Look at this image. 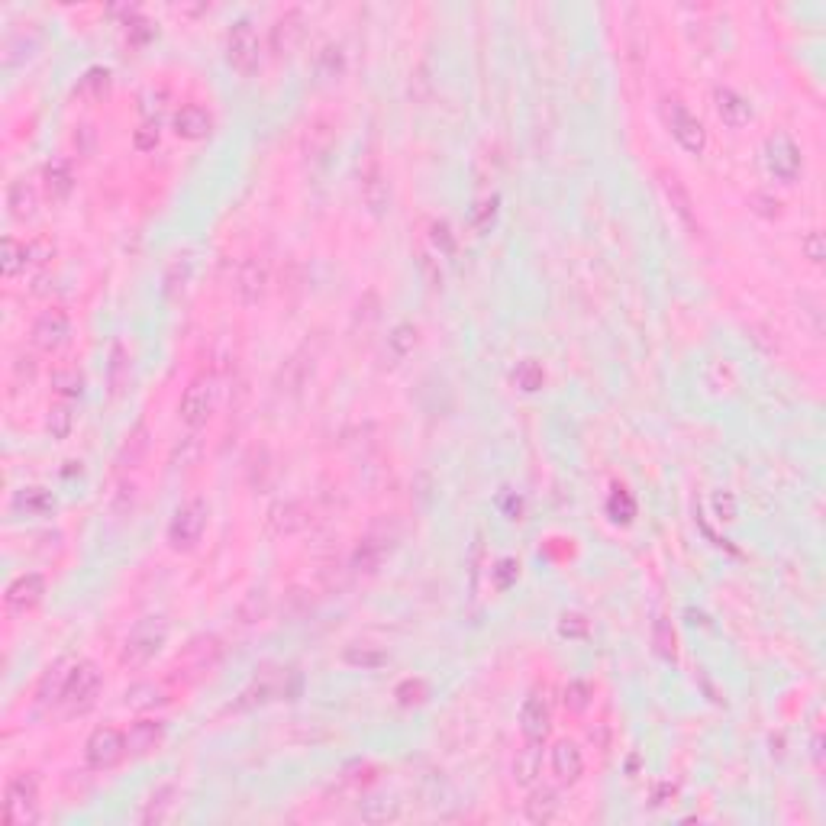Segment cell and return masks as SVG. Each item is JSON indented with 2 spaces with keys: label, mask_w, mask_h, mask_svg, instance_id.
I'll use <instances>...</instances> for the list:
<instances>
[{
  "label": "cell",
  "mask_w": 826,
  "mask_h": 826,
  "mask_svg": "<svg viewBox=\"0 0 826 826\" xmlns=\"http://www.w3.org/2000/svg\"><path fill=\"white\" fill-rule=\"evenodd\" d=\"M168 642V623L162 617H142L140 623L132 626L120 649V665L123 668H142V665L152 662L162 646Z\"/></svg>",
  "instance_id": "1"
},
{
  "label": "cell",
  "mask_w": 826,
  "mask_h": 826,
  "mask_svg": "<svg viewBox=\"0 0 826 826\" xmlns=\"http://www.w3.org/2000/svg\"><path fill=\"white\" fill-rule=\"evenodd\" d=\"M4 826H32L39 820V778L36 772H20L4 788Z\"/></svg>",
  "instance_id": "2"
},
{
  "label": "cell",
  "mask_w": 826,
  "mask_h": 826,
  "mask_svg": "<svg viewBox=\"0 0 826 826\" xmlns=\"http://www.w3.org/2000/svg\"><path fill=\"white\" fill-rule=\"evenodd\" d=\"M101 668L94 662H75V668H71V678H68V687H65L62 701H59V711H62V717H81V713H87L97 703V694H101Z\"/></svg>",
  "instance_id": "3"
},
{
  "label": "cell",
  "mask_w": 826,
  "mask_h": 826,
  "mask_svg": "<svg viewBox=\"0 0 826 826\" xmlns=\"http://www.w3.org/2000/svg\"><path fill=\"white\" fill-rule=\"evenodd\" d=\"M662 120H665V126H668V132L675 136V142H678L685 152L701 155L703 149H707V130H703L701 120L687 110L685 101H678V97H665L662 101Z\"/></svg>",
  "instance_id": "4"
},
{
  "label": "cell",
  "mask_w": 826,
  "mask_h": 826,
  "mask_svg": "<svg viewBox=\"0 0 826 826\" xmlns=\"http://www.w3.org/2000/svg\"><path fill=\"white\" fill-rule=\"evenodd\" d=\"M216 391H220V387H216L213 375H197V378L185 387V395H181V404H178L181 423L191 426V430L207 426V420L213 417V410H216Z\"/></svg>",
  "instance_id": "5"
},
{
  "label": "cell",
  "mask_w": 826,
  "mask_h": 826,
  "mask_svg": "<svg viewBox=\"0 0 826 826\" xmlns=\"http://www.w3.org/2000/svg\"><path fill=\"white\" fill-rule=\"evenodd\" d=\"M204 530H207V504L204 501H185L178 510H175V517H171L168 523V546L175 549V552H191L197 542H201Z\"/></svg>",
  "instance_id": "6"
},
{
  "label": "cell",
  "mask_w": 826,
  "mask_h": 826,
  "mask_svg": "<svg viewBox=\"0 0 826 826\" xmlns=\"http://www.w3.org/2000/svg\"><path fill=\"white\" fill-rule=\"evenodd\" d=\"M226 62L232 71L240 75H255L259 62H262V46H259V36H255V26L249 20H236V23L226 30Z\"/></svg>",
  "instance_id": "7"
},
{
  "label": "cell",
  "mask_w": 826,
  "mask_h": 826,
  "mask_svg": "<svg viewBox=\"0 0 826 826\" xmlns=\"http://www.w3.org/2000/svg\"><path fill=\"white\" fill-rule=\"evenodd\" d=\"M130 756L126 749V733H120L116 726H97L85 742V758L94 772H110L116 765Z\"/></svg>",
  "instance_id": "8"
},
{
  "label": "cell",
  "mask_w": 826,
  "mask_h": 826,
  "mask_svg": "<svg viewBox=\"0 0 826 826\" xmlns=\"http://www.w3.org/2000/svg\"><path fill=\"white\" fill-rule=\"evenodd\" d=\"M765 168H768V175L775 181H785V185L797 181V175L803 168V159H801V146L791 140L788 132H775V136L765 140Z\"/></svg>",
  "instance_id": "9"
},
{
  "label": "cell",
  "mask_w": 826,
  "mask_h": 826,
  "mask_svg": "<svg viewBox=\"0 0 826 826\" xmlns=\"http://www.w3.org/2000/svg\"><path fill=\"white\" fill-rule=\"evenodd\" d=\"M71 342V317L65 313L62 307H49L42 310L32 323V346L46 356H55L62 352L65 346Z\"/></svg>",
  "instance_id": "10"
},
{
  "label": "cell",
  "mask_w": 826,
  "mask_h": 826,
  "mask_svg": "<svg viewBox=\"0 0 826 826\" xmlns=\"http://www.w3.org/2000/svg\"><path fill=\"white\" fill-rule=\"evenodd\" d=\"M42 597H46V578L39 572H26L10 581L4 601H7L10 613H30L42 604Z\"/></svg>",
  "instance_id": "11"
},
{
  "label": "cell",
  "mask_w": 826,
  "mask_h": 826,
  "mask_svg": "<svg viewBox=\"0 0 826 826\" xmlns=\"http://www.w3.org/2000/svg\"><path fill=\"white\" fill-rule=\"evenodd\" d=\"M549 730H552V711H549V701L533 691L526 697L523 707H520V733L530 742H546Z\"/></svg>",
  "instance_id": "12"
},
{
  "label": "cell",
  "mask_w": 826,
  "mask_h": 826,
  "mask_svg": "<svg viewBox=\"0 0 826 826\" xmlns=\"http://www.w3.org/2000/svg\"><path fill=\"white\" fill-rule=\"evenodd\" d=\"M391 549H395V536L387 533H368L362 542L356 546V552H352V568L362 575H371L378 572L381 562H385L387 556H391Z\"/></svg>",
  "instance_id": "13"
},
{
  "label": "cell",
  "mask_w": 826,
  "mask_h": 826,
  "mask_svg": "<svg viewBox=\"0 0 826 826\" xmlns=\"http://www.w3.org/2000/svg\"><path fill=\"white\" fill-rule=\"evenodd\" d=\"M165 742V723L162 720H136V723L126 730V749L130 756L136 758H146L152 756L155 749H162Z\"/></svg>",
  "instance_id": "14"
},
{
  "label": "cell",
  "mask_w": 826,
  "mask_h": 826,
  "mask_svg": "<svg viewBox=\"0 0 826 826\" xmlns=\"http://www.w3.org/2000/svg\"><path fill=\"white\" fill-rule=\"evenodd\" d=\"M549 765H552V775H556L558 785H575L585 775V756H581L578 742L572 740H562L552 746Z\"/></svg>",
  "instance_id": "15"
},
{
  "label": "cell",
  "mask_w": 826,
  "mask_h": 826,
  "mask_svg": "<svg viewBox=\"0 0 826 826\" xmlns=\"http://www.w3.org/2000/svg\"><path fill=\"white\" fill-rule=\"evenodd\" d=\"M71 668H75L71 658H59V662H52L46 672H42V678H39V685H36V701L42 703V707H59L65 687H68Z\"/></svg>",
  "instance_id": "16"
},
{
  "label": "cell",
  "mask_w": 826,
  "mask_h": 826,
  "mask_svg": "<svg viewBox=\"0 0 826 826\" xmlns=\"http://www.w3.org/2000/svg\"><path fill=\"white\" fill-rule=\"evenodd\" d=\"M362 201L371 216H385L391 207V187L378 162H368V168H362Z\"/></svg>",
  "instance_id": "17"
},
{
  "label": "cell",
  "mask_w": 826,
  "mask_h": 826,
  "mask_svg": "<svg viewBox=\"0 0 826 826\" xmlns=\"http://www.w3.org/2000/svg\"><path fill=\"white\" fill-rule=\"evenodd\" d=\"M713 107H717V116L730 130H740V126H746L752 120V104L740 91H733V87H717L713 91Z\"/></svg>",
  "instance_id": "18"
},
{
  "label": "cell",
  "mask_w": 826,
  "mask_h": 826,
  "mask_svg": "<svg viewBox=\"0 0 826 826\" xmlns=\"http://www.w3.org/2000/svg\"><path fill=\"white\" fill-rule=\"evenodd\" d=\"M171 126H175V136H181V140H187V142H197V140H207L210 136V130H213V116H210L204 107H197V104H185V107L175 113Z\"/></svg>",
  "instance_id": "19"
},
{
  "label": "cell",
  "mask_w": 826,
  "mask_h": 826,
  "mask_svg": "<svg viewBox=\"0 0 826 826\" xmlns=\"http://www.w3.org/2000/svg\"><path fill=\"white\" fill-rule=\"evenodd\" d=\"M175 803H178V785H175V781H165V785H159V788L149 794V801H146V807H142L140 820L146 826L168 823L171 813H175Z\"/></svg>",
  "instance_id": "20"
},
{
  "label": "cell",
  "mask_w": 826,
  "mask_h": 826,
  "mask_svg": "<svg viewBox=\"0 0 826 826\" xmlns=\"http://www.w3.org/2000/svg\"><path fill=\"white\" fill-rule=\"evenodd\" d=\"M42 191L52 204H65L75 191V171H71L68 162L55 159L42 168Z\"/></svg>",
  "instance_id": "21"
},
{
  "label": "cell",
  "mask_w": 826,
  "mask_h": 826,
  "mask_svg": "<svg viewBox=\"0 0 826 826\" xmlns=\"http://www.w3.org/2000/svg\"><path fill=\"white\" fill-rule=\"evenodd\" d=\"M558 811H562V801H558V791L556 788H530V797H526L523 803V813L530 823H552V820L558 817Z\"/></svg>",
  "instance_id": "22"
},
{
  "label": "cell",
  "mask_w": 826,
  "mask_h": 826,
  "mask_svg": "<svg viewBox=\"0 0 826 826\" xmlns=\"http://www.w3.org/2000/svg\"><path fill=\"white\" fill-rule=\"evenodd\" d=\"M510 772H513V781H517L520 788H533L542 775V742L526 740L523 749L513 756V768Z\"/></svg>",
  "instance_id": "23"
},
{
  "label": "cell",
  "mask_w": 826,
  "mask_h": 826,
  "mask_svg": "<svg viewBox=\"0 0 826 826\" xmlns=\"http://www.w3.org/2000/svg\"><path fill=\"white\" fill-rule=\"evenodd\" d=\"M304 32V16L301 10H287L285 16H278L275 20V26H271V52L278 55H287L294 46H297V39H301Z\"/></svg>",
  "instance_id": "24"
},
{
  "label": "cell",
  "mask_w": 826,
  "mask_h": 826,
  "mask_svg": "<svg viewBox=\"0 0 826 826\" xmlns=\"http://www.w3.org/2000/svg\"><path fill=\"white\" fill-rule=\"evenodd\" d=\"M110 87H113V77H110L107 68H101V65H97V68H87L85 75H81L75 94L85 104H104L110 97Z\"/></svg>",
  "instance_id": "25"
},
{
  "label": "cell",
  "mask_w": 826,
  "mask_h": 826,
  "mask_svg": "<svg viewBox=\"0 0 826 826\" xmlns=\"http://www.w3.org/2000/svg\"><path fill=\"white\" fill-rule=\"evenodd\" d=\"M240 285H236V291H240V297L246 304H259L265 294V285H268V271H265L262 262H255V259H249V262H242L240 268Z\"/></svg>",
  "instance_id": "26"
},
{
  "label": "cell",
  "mask_w": 826,
  "mask_h": 826,
  "mask_svg": "<svg viewBox=\"0 0 826 826\" xmlns=\"http://www.w3.org/2000/svg\"><path fill=\"white\" fill-rule=\"evenodd\" d=\"M14 510L26 517H49L55 510V495L46 487H23L14 495Z\"/></svg>",
  "instance_id": "27"
},
{
  "label": "cell",
  "mask_w": 826,
  "mask_h": 826,
  "mask_svg": "<svg viewBox=\"0 0 826 826\" xmlns=\"http://www.w3.org/2000/svg\"><path fill=\"white\" fill-rule=\"evenodd\" d=\"M220 658H223V646H220L216 636H201V640H194L185 652V662L194 665V672H210Z\"/></svg>",
  "instance_id": "28"
},
{
  "label": "cell",
  "mask_w": 826,
  "mask_h": 826,
  "mask_svg": "<svg viewBox=\"0 0 826 826\" xmlns=\"http://www.w3.org/2000/svg\"><path fill=\"white\" fill-rule=\"evenodd\" d=\"M7 207H10V216L20 220V223H26V220L36 216V191L26 185V178H16L14 185L7 187Z\"/></svg>",
  "instance_id": "29"
},
{
  "label": "cell",
  "mask_w": 826,
  "mask_h": 826,
  "mask_svg": "<svg viewBox=\"0 0 826 826\" xmlns=\"http://www.w3.org/2000/svg\"><path fill=\"white\" fill-rule=\"evenodd\" d=\"M658 178H662V191H665V197L672 201L675 213H678L687 226H694V210H691V194H687V187L681 185V178H678V175H672V171H658Z\"/></svg>",
  "instance_id": "30"
},
{
  "label": "cell",
  "mask_w": 826,
  "mask_h": 826,
  "mask_svg": "<svg viewBox=\"0 0 826 826\" xmlns=\"http://www.w3.org/2000/svg\"><path fill=\"white\" fill-rule=\"evenodd\" d=\"M26 265H30V246H23L14 236H4V242H0V275L4 278H16Z\"/></svg>",
  "instance_id": "31"
},
{
  "label": "cell",
  "mask_w": 826,
  "mask_h": 826,
  "mask_svg": "<svg viewBox=\"0 0 826 826\" xmlns=\"http://www.w3.org/2000/svg\"><path fill=\"white\" fill-rule=\"evenodd\" d=\"M107 385H110V395L113 397L123 395V387L130 385V352H126L123 342H113V346H110Z\"/></svg>",
  "instance_id": "32"
},
{
  "label": "cell",
  "mask_w": 826,
  "mask_h": 826,
  "mask_svg": "<svg viewBox=\"0 0 826 826\" xmlns=\"http://www.w3.org/2000/svg\"><path fill=\"white\" fill-rule=\"evenodd\" d=\"M52 391L62 401H75V397L85 395V375H81V368L77 365H59L52 371Z\"/></svg>",
  "instance_id": "33"
},
{
  "label": "cell",
  "mask_w": 826,
  "mask_h": 826,
  "mask_svg": "<svg viewBox=\"0 0 826 826\" xmlns=\"http://www.w3.org/2000/svg\"><path fill=\"white\" fill-rule=\"evenodd\" d=\"M146 449H149V430H146V423H140L123 440V446H120L116 465H120V468H136V465L142 462V456H146Z\"/></svg>",
  "instance_id": "34"
},
{
  "label": "cell",
  "mask_w": 826,
  "mask_h": 826,
  "mask_svg": "<svg viewBox=\"0 0 826 826\" xmlns=\"http://www.w3.org/2000/svg\"><path fill=\"white\" fill-rule=\"evenodd\" d=\"M510 381L523 395H536L546 385V371H542V365L536 359H523V362H517V368L510 371Z\"/></svg>",
  "instance_id": "35"
},
{
  "label": "cell",
  "mask_w": 826,
  "mask_h": 826,
  "mask_svg": "<svg viewBox=\"0 0 826 826\" xmlns=\"http://www.w3.org/2000/svg\"><path fill=\"white\" fill-rule=\"evenodd\" d=\"M332 142H336V130L326 120H317V123L310 126L307 140H304V152H307V159H326Z\"/></svg>",
  "instance_id": "36"
},
{
  "label": "cell",
  "mask_w": 826,
  "mask_h": 826,
  "mask_svg": "<svg viewBox=\"0 0 826 826\" xmlns=\"http://www.w3.org/2000/svg\"><path fill=\"white\" fill-rule=\"evenodd\" d=\"M342 662L352 665V668H362V672H375V668H381V665L387 662V656L381 652V649H375V646L352 642V646L342 652Z\"/></svg>",
  "instance_id": "37"
},
{
  "label": "cell",
  "mask_w": 826,
  "mask_h": 826,
  "mask_svg": "<svg viewBox=\"0 0 826 826\" xmlns=\"http://www.w3.org/2000/svg\"><path fill=\"white\" fill-rule=\"evenodd\" d=\"M71 426H75V410H71L68 401H59L49 407V417H46V430L52 440H68L71 436Z\"/></svg>",
  "instance_id": "38"
},
{
  "label": "cell",
  "mask_w": 826,
  "mask_h": 826,
  "mask_svg": "<svg viewBox=\"0 0 826 826\" xmlns=\"http://www.w3.org/2000/svg\"><path fill=\"white\" fill-rule=\"evenodd\" d=\"M607 517L613 520V523L626 526L633 523L636 517V497L626 491V487H613L611 497H607Z\"/></svg>",
  "instance_id": "39"
},
{
  "label": "cell",
  "mask_w": 826,
  "mask_h": 826,
  "mask_svg": "<svg viewBox=\"0 0 826 826\" xmlns=\"http://www.w3.org/2000/svg\"><path fill=\"white\" fill-rule=\"evenodd\" d=\"M359 817L368 820V823H385V820L401 817V803L391 801V797H368V801L359 803Z\"/></svg>",
  "instance_id": "40"
},
{
  "label": "cell",
  "mask_w": 826,
  "mask_h": 826,
  "mask_svg": "<svg viewBox=\"0 0 826 826\" xmlns=\"http://www.w3.org/2000/svg\"><path fill=\"white\" fill-rule=\"evenodd\" d=\"M591 701H595V687L587 685V681H568L565 685L562 703L568 713H585L591 707Z\"/></svg>",
  "instance_id": "41"
},
{
  "label": "cell",
  "mask_w": 826,
  "mask_h": 826,
  "mask_svg": "<svg viewBox=\"0 0 826 826\" xmlns=\"http://www.w3.org/2000/svg\"><path fill=\"white\" fill-rule=\"evenodd\" d=\"M652 646H656V652L665 658V662H675V658H678V640H675L672 623L665 617H658L656 626H652Z\"/></svg>",
  "instance_id": "42"
},
{
  "label": "cell",
  "mask_w": 826,
  "mask_h": 826,
  "mask_svg": "<svg viewBox=\"0 0 826 826\" xmlns=\"http://www.w3.org/2000/svg\"><path fill=\"white\" fill-rule=\"evenodd\" d=\"M126 707H132V711H149V707H155V703H165V694L159 685H136L126 691L123 697Z\"/></svg>",
  "instance_id": "43"
},
{
  "label": "cell",
  "mask_w": 826,
  "mask_h": 826,
  "mask_svg": "<svg viewBox=\"0 0 826 826\" xmlns=\"http://www.w3.org/2000/svg\"><path fill=\"white\" fill-rule=\"evenodd\" d=\"M268 520H271V530H275V533H281V536L294 533V530L304 523V517H297V504H294V501L275 504V507H271V517Z\"/></svg>",
  "instance_id": "44"
},
{
  "label": "cell",
  "mask_w": 826,
  "mask_h": 826,
  "mask_svg": "<svg viewBox=\"0 0 826 826\" xmlns=\"http://www.w3.org/2000/svg\"><path fill=\"white\" fill-rule=\"evenodd\" d=\"M413 346H417V330L410 323H397L391 330V336H387V349H391L395 359H407L413 352Z\"/></svg>",
  "instance_id": "45"
},
{
  "label": "cell",
  "mask_w": 826,
  "mask_h": 826,
  "mask_svg": "<svg viewBox=\"0 0 826 826\" xmlns=\"http://www.w3.org/2000/svg\"><path fill=\"white\" fill-rule=\"evenodd\" d=\"M268 613V595L265 591H249V597L240 604V623H259Z\"/></svg>",
  "instance_id": "46"
},
{
  "label": "cell",
  "mask_w": 826,
  "mask_h": 826,
  "mask_svg": "<svg viewBox=\"0 0 826 826\" xmlns=\"http://www.w3.org/2000/svg\"><path fill=\"white\" fill-rule=\"evenodd\" d=\"M187 278H191V259H175V262L168 265V271H165V291H168V297H175V291H185V285H187Z\"/></svg>",
  "instance_id": "47"
},
{
  "label": "cell",
  "mask_w": 826,
  "mask_h": 826,
  "mask_svg": "<svg viewBox=\"0 0 826 826\" xmlns=\"http://www.w3.org/2000/svg\"><path fill=\"white\" fill-rule=\"evenodd\" d=\"M317 68L323 77H340L346 71V59H342V49L340 46H326L317 59Z\"/></svg>",
  "instance_id": "48"
},
{
  "label": "cell",
  "mask_w": 826,
  "mask_h": 826,
  "mask_svg": "<svg viewBox=\"0 0 826 826\" xmlns=\"http://www.w3.org/2000/svg\"><path fill=\"white\" fill-rule=\"evenodd\" d=\"M430 242L440 249L442 255H456V232H452V226H449L446 220H436V223L430 226Z\"/></svg>",
  "instance_id": "49"
},
{
  "label": "cell",
  "mask_w": 826,
  "mask_h": 826,
  "mask_svg": "<svg viewBox=\"0 0 826 826\" xmlns=\"http://www.w3.org/2000/svg\"><path fill=\"white\" fill-rule=\"evenodd\" d=\"M159 140H162L159 120H146V123H142L140 130L132 132V146L140 149V152H152V149L159 146Z\"/></svg>",
  "instance_id": "50"
},
{
  "label": "cell",
  "mask_w": 826,
  "mask_h": 826,
  "mask_svg": "<svg viewBox=\"0 0 826 826\" xmlns=\"http://www.w3.org/2000/svg\"><path fill=\"white\" fill-rule=\"evenodd\" d=\"M497 197H487V201H481L478 207H475V213H471V226L478 232H487L491 226H495V220H497Z\"/></svg>",
  "instance_id": "51"
},
{
  "label": "cell",
  "mask_w": 826,
  "mask_h": 826,
  "mask_svg": "<svg viewBox=\"0 0 826 826\" xmlns=\"http://www.w3.org/2000/svg\"><path fill=\"white\" fill-rule=\"evenodd\" d=\"M587 617L585 613H562V620H558V633L565 636V640H585L587 636Z\"/></svg>",
  "instance_id": "52"
},
{
  "label": "cell",
  "mask_w": 826,
  "mask_h": 826,
  "mask_svg": "<svg viewBox=\"0 0 826 826\" xmlns=\"http://www.w3.org/2000/svg\"><path fill=\"white\" fill-rule=\"evenodd\" d=\"M397 701L404 703V707H413V703H423V697H426V685L423 681H413V678H407V681H401L397 685Z\"/></svg>",
  "instance_id": "53"
},
{
  "label": "cell",
  "mask_w": 826,
  "mask_h": 826,
  "mask_svg": "<svg viewBox=\"0 0 826 826\" xmlns=\"http://www.w3.org/2000/svg\"><path fill=\"white\" fill-rule=\"evenodd\" d=\"M801 249H803V255L811 259L813 265H820L826 259V246H823V232L820 230H811L807 236L801 240Z\"/></svg>",
  "instance_id": "54"
},
{
  "label": "cell",
  "mask_w": 826,
  "mask_h": 826,
  "mask_svg": "<svg viewBox=\"0 0 826 826\" xmlns=\"http://www.w3.org/2000/svg\"><path fill=\"white\" fill-rule=\"evenodd\" d=\"M152 36H155V26L149 23V20H130L126 23V39H130L132 46H146V42H152Z\"/></svg>",
  "instance_id": "55"
},
{
  "label": "cell",
  "mask_w": 826,
  "mask_h": 826,
  "mask_svg": "<svg viewBox=\"0 0 826 826\" xmlns=\"http://www.w3.org/2000/svg\"><path fill=\"white\" fill-rule=\"evenodd\" d=\"M517 575H520V565L513 562V558H501L495 568V587L497 591H507V587L517 581Z\"/></svg>",
  "instance_id": "56"
},
{
  "label": "cell",
  "mask_w": 826,
  "mask_h": 826,
  "mask_svg": "<svg viewBox=\"0 0 826 826\" xmlns=\"http://www.w3.org/2000/svg\"><path fill=\"white\" fill-rule=\"evenodd\" d=\"M713 513H717V520H736V501L730 491H720L713 497Z\"/></svg>",
  "instance_id": "57"
}]
</instances>
